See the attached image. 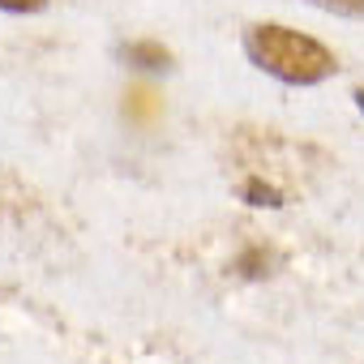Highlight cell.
<instances>
[{"mask_svg":"<svg viewBox=\"0 0 364 364\" xmlns=\"http://www.w3.org/2000/svg\"><path fill=\"white\" fill-rule=\"evenodd\" d=\"M48 5V0H0V9H9V14H39Z\"/></svg>","mask_w":364,"mask_h":364,"instance_id":"6","label":"cell"},{"mask_svg":"<svg viewBox=\"0 0 364 364\" xmlns=\"http://www.w3.org/2000/svg\"><path fill=\"white\" fill-rule=\"evenodd\" d=\"M245 198H249L253 206H283V198H279V189H270V185H262V180H249V185H245Z\"/></svg>","mask_w":364,"mask_h":364,"instance_id":"4","label":"cell"},{"mask_svg":"<svg viewBox=\"0 0 364 364\" xmlns=\"http://www.w3.org/2000/svg\"><path fill=\"white\" fill-rule=\"evenodd\" d=\"M355 103H360V112H364V90H355Z\"/></svg>","mask_w":364,"mask_h":364,"instance_id":"7","label":"cell"},{"mask_svg":"<svg viewBox=\"0 0 364 364\" xmlns=\"http://www.w3.org/2000/svg\"><path fill=\"white\" fill-rule=\"evenodd\" d=\"M245 52L257 69H266L270 77L287 82V86H317L326 82L338 60L326 43L300 35V31H287V26H274V22H262V26H249L245 35Z\"/></svg>","mask_w":364,"mask_h":364,"instance_id":"1","label":"cell"},{"mask_svg":"<svg viewBox=\"0 0 364 364\" xmlns=\"http://www.w3.org/2000/svg\"><path fill=\"white\" fill-rule=\"evenodd\" d=\"M313 5H321L330 14H347V18H364V0H313Z\"/></svg>","mask_w":364,"mask_h":364,"instance_id":"5","label":"cell"},{"mask_svg":"<svg viewBox=\"0 0 364 364\" xmlns=\"http://www.w3.org/2000/svg\"><path fill=\"white\" fill-rule=\"evenodd\" d=\"M124 99H129V103H124V112H129V116H137V120H150V116L159 112V95H154V90H129Z\"/></svg>","mask_w":364,"mask_h":364,"instance_id":"3","label":"cell"},{"mask_svg":"<svg viewBox=\"0 0 364 364\" xmlns=\"http://www.w3.org/2000/svg\"><path fill=\"white\" fill-rule=\"evenodd\" d=\"M120 60H129L133 69H167L171 65V52L163 48V43H124L120 48Z\"/></svg>","mask_w":364,"mask_h":364,"instance_id":"2","label":"cell"}]
</instances>
